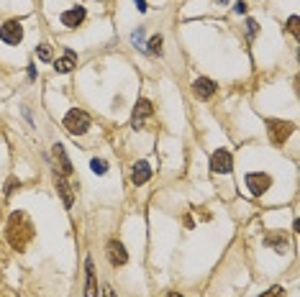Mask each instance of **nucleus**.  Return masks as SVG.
Masks as SVG:
<instances>
[{
	"label": "nucleus",
	"instance_id": "nucleus-6",
	"mask_svg": "<svg viewBox=\"0 0 300 297\" xmlns=\"http://www.w3.org/2000/svg\"><path fill=\"white\" fill-rule=\"evenodd\" d=\"M247 187H249V192L254 197H259V195H265L272 187V177L265 174V172H249L247 174Z\"/></svg>",
	"mask_w": 300,
	"mask_h": 297
},
{
	"label": "nucleus",
	"instance_id": "nucleus-22",
	"mask_svg": "<svg viewBox=\"0 0 300 297\" xmlns=\"http://www.w3.org/2000/svg\"><path fill=\"white\" fill-rule=\"evenodd\" d=\"M287 31L298 39V16H290V21H287Z\"/></svg>",
	"mask_w": 300,
	"mask_h": 297
},
{
	"label": "nucleus",
	"instance_id": "nucleus-9",
	"mask_svg": "<svg viewBox=\"0 0 300 297\" xmlns=\"http://www.w3.org/2000/svg\"><path fill=\"white\" fill-rule=\"evenodd\" d=\"M193 95L198 97V100H208V97L216 95V82L211 77H198L193 82Z\"/></svg>",
	"mask_w": 300,
	"mask_h": 297
},
{
	"label": "nucleus",
	"instance_id": "nucleus-23",
	"mask_svg": "<svg viewBox=\"0 0 300 297\" xmlns=\"http://www.w3.org/2000/svg\"><path fill=\"white\" fill-rule=\"evenodd\" d=\"M247 29H249V36H254V33H257V21H251V18H249V21H247Z\"/></svg>",
	"mask_w": 300,
	"mask_h": 297
},
{
	"label": "nucleus",
	"instance_id": "nucleus-26",
	"mask_svg": "<svg viewBox=\"0 0 300 297\" xmlns=\"http://www.w3.org/2000/svg\"><path fill=\"white\" fill-rule=\"evenodd\" d=\"M103 297H116V292L111 290V287H105V290H103Z\"/></svg>",
	"mask_w": 300,
	"mask_h": 297
},
{
	"label": "nucleus",
	"instance_id": "nucleus-18",
	"mask_svg": "<svg viewBox=\"0 0 300 297\" xmlns=\"http://www.w3.org/2000/svg\"><path fill=\"white\" fill-rule=\"evenodd\" d=\"M162 36H151V41H149V54H162Z\"/></svg>",
	"mask_w": 300,
	"mask_h": 297
},
{
	"label": "nucleus",
	"instance_id": "nucleus-3",
	"mask_svg": "<svg viewBox=\"0 0 300 297\" xmlns=\"http://www.w3.org/2000/svg\"><path fill=\"white\" fill-rule=\"evenodd\" d=\"M65 128L72 133V136H83L90 128V115L80 108H72V110L65 115Z\"/></svg>",
	"mask_w": 300,
	"mask_h": 297
},
{
	"label": "nucleus",
	"instance_id": "nucleus-5",
	"mask_svg": "<svg viewBox=\"0 0 300 297\" xmlns=\"http://www.w3.org/2000/svg\"><path fill=\"white\" fill-rule=\"evenodd\" d=\"M0 39H3L5 44H11V47L21 44V39H23V23L16 21V18L5 21L3 26H0Z\"/></svg>",
	"mask_w": 300,
	"mask_h": 297
},
{
	"label": "nucleus",
	"instance_id": "nucleus-14",
	"mask_svg": "<svg viewBox=\"0 0 300 297\" xmlns=\"http://www.w3.org/2000/svg\"><path fill=\"white\" fill-rule=\"evenodd\" d=\"M75 67H77V57H75V51H67L62 59L54 62V69H57L59 75H67V72H72Z\"/></svg>",
	"mask_w": 300,
	"mask_h": 297
},
{
	"label": "nucleus",
	"instance_id": "nucleus-1",
	"mask_svg": "<svg viewBox=\"0 0 300 297\" xmlns=\"http://www.w3.org/2000/svg\"><path fill=\"white\" fill-rule=\"evenodd\" d=\"M5 238H8V244H11V249H16V251H26V249H29V244L33 241V223H31V218L23 210H16L11 218H8V223H5Z\"/></svg>",
	"mask_w": 300,
	"mask_h": 297
},
{
	"label": "nucleus",
	"instance_id": "nucleus-10",
	"mask_svg": "<svg viewBox=\"0 0 300 297\" xmlns=\"http://www.w3.org/2000/svg\"><path fill=\"white\" fill-rule=\"evenodd\" d=\"M54 185H57V190L62 195V203H65V208H72L75 205V192H72V185L67 182V177H62L54 172Z\"/></svg>",
	"mask_w": 300,
	"mask_h": 297
},
{
	"label": "nucleus",
	"instance_id": "nucleus-27",
	"mask_svg": "<svg viewBox=\"0 0 300 297\" xmlns=\"http://www.w3.org/2000/svg\"><path fill=\"white\" fill-rule=\"evenodd\" d=\"M167 297H185V295H180V292H169Z\"/></svg>",
	"mask_w": 300,
	"mask_h": 297
},
{
	"label": "nucleus",
	"instance_id": "nucleus-21",
	"mask_svg": "<svg viewBox=\"0 0 300 297\" xmlns=\"http://www.w3.org/2000/svg\"><path fill=\"white\" fill-rule=\"evenodd\" d=\"M18 187H21V182H18V179H8V182H5V197H11L13 195V190H18Z\"/></svg>",
	"mask_w": 300,
	"mask_h": 297
},
{
	"label": "nucleus",
	"instance_id": "nucleus-16",
	"mask_svg": "<svg viewBox=\"0 0 300 297\" xmlns=\"http://www.w3.org/2000/svg\"><path fill=\"white\" fill-rule=\"evenodd\" d=\"M85 272H87L85 297H98V282H95V266H93V259H87V262H85Z\"/></svg>",
	"mask_w": 300,
	"mask_h": 297
},
{
	"label": "nucleus",
	"instance_id": "nucleus-12",
	"mask_svg": "<svg viewBox=\"0 0 300 297\" xmlns=\"http://www.w3.org/2000/svg\"><path fill=\"white\" fill-rule=\"evenodd\" d=\"M85 16H87L85 8L83 5H75V8H69V11L62 13V23H65L67 29H77V26L85 21Z\"/></svg>",
	"mask_w": 300,
	"mask_h": 297
},
{
	"label": "nucleus",
	"instance_id": "nucleus-24",
	"mask_svg": "<svg viewBox=\"0 0 300 297\" xmlns=\"http://www.w3.org/2000/svg\"><path fill=\"white\" fill-rule=\"evenodd\" d=\"M233 11H236V13H247V3H236Z\"/></svg>",
	"mask_w": 300,
	"mask_h": 297
},
{
	"label": "nucleus",
	"instance_id": "nucleus-20",
	"mask_svg": "<svg viewBox=\"0 0 300 297\" xmlns=\"http://www.w3.org/2000/svg\"><path fill=\"white\" fill-rule=\"evenodd\" d=\"M51 57H54L51 47H49V44H41V47H39V59L41 62H51Z\"/></svg>",
	"mask_w": 300,
	"mask_h": 297
},
{
	"label": "nucleus",
	"instance_id": "nucleus-25",
	"mask_svg": "<svg viewBox=\"0 0 300 297\" xmlns=\"http://www.w3.org/2000/svg\"><path fill=\"white\" fill-rule=\"evenodd\" d=\"M133 3H136V8H139V11L144 13V11H147V0H133Z\"/></svg>",
	"mask_w": 300,
	"mask_h": 297
},
{
	"label": "nucleus",
	"instance_id": "nucleus-7",
	"mask_svg": "<svg viewBox=\"0 0 300 297\" xmlns=\"http://www.w3.org/2000/svg\"><path fill=\"white\" fill-rule=\"evenodd\" d=\"M154 115V108H151V103L147 100V97H141L139 103H136V108H133V115H131V125L136 131L139 128H144V121H149Z\"/></svg>",
	"mask_w": 300,
	"mask_h": 297
},
{
	"label": "nucleus",
	"instance_id": "nucleus-8",
	"mask_svg": "<svg viewBox=\"0 0 300 297\" xmlns=\"http://www.w3.org/2000/svg\"><path fill=\"white\" fill-rule=\"evenodd\" d=\"M108 262H111L113 266H123L126 262H129V251H126V246L121 244V241H116V238L108 241Z\"/></svg>",
	"mask_w": 300,
	"mask_h": 297
},
{
	"label": "nucleus",
	"instance_id": "nucleus-4",
	"mask_svg": "<svg viewBox=\"0 0 300 297\" xmlns=\"http://www.w3.org/2000/svg\"><path fill=\"white\" fill-rule=\"evenodd\" d=\"M233 169V156L229 149H216L211 154V172L213 174H229Z\"/></svg>",
	"mask_w": 300,
	"mask_h": 297
},
{
	"label": "nucleus",
	"instance_id": "nucleus-17",
	"mask_svg": "<svg viewBox=\"0 0 300 297\" xmlns=\"http://www.w3.org/2000/svg\"><path fill=\"white\" fill-rule=\"evenodd\" d=\"M90 169H93L95 174H105L108 172V161L105 159H93L90 161Z\"/></svg>",
	"mask_w": 300,
	"mask_h": 297
},
{
	"label": "nucleus",
	"instance_id": "nucleus-2",
	"mask_svg": "<svg viewBox=\"0 0 300 297\" xmlns=\"http://www.w3.org/2000/svg\"><path fill=\"white\" fill-rule=\"evenodd\" d=\"M293 131H295V123H290V121H280V118L267 121V133H269V141L275 143V146H283V143L293 136Z\"/></svg>",
	"mask_w": 300,
	"mask_h": 297
},
{
	"label": "nucleus",
	"instance_id": "nucleus-15",
	"mask_svg": "<svg viewBox=\"0 0 300 297\" xmlns=\"http://www.w3.org/2000/svg\"><path fill=\"white\" fill-rule=\"evenodd\" d=\"M265 244L269 249H275L277 254H283V251L287 249V236H285V233H275V231H272V233H267V236H265Z\"/></svg>",
	"mask_w": 300,
	"mask_h": 297
},
{
	"label": "nucleus",
	"instance_id": "nucleus-19",
	"mask_svg": "<svg viewBox=\"0 0 300 297\" xmlns=\"http://www.w3.org/2000/svg\"><path fill=\"white\" fill-rule=\"evenodd\" d=\"M259 297H285V287H280V284H275V287H269L267 292H262Z\"/></svg>",
	"mask_w": 300,
	"mask_h": 297
},
{
	"label": "nucleus",
	"instance_id": "nucleus-28",
	"mask_svg": "<svg viewBox=\"0 0 300 297\" xmlns=\"http://www.w3.org/2000/svg\"><path fill=\"white\" fill-rule=\"evenodd\" d=\"M216 3H218V5H226V3H229V0H216Z\"/></svg>",
	"mask_w": 300,
	"mask_h": 297
},
{
	"label": "nucleus",
	"instance_id": "nucleus-11",
	"mask_svg": "<svg viewBox=\"0 0 300 297\" xmlns=\"http://www.w3.org/2000/svg\"><path fill=\"white\" fill-rule=\"evenodd\" d=\"M51 154H54V159H57V164H59V174H62V177H72V161H69V156H67L65 146H62V143H54V146H51Z\"/></svg>",
	"mask_w": 300,
	"mask_h": 297
},
{
	"label": "nucleus",
	"instance_id": "nucleus-13",
	"mask_svg": "<svg viewBox=\"0 0 300 297\" xmlns=\"http://www.w3.org/2000/svg\"><path fill=\"white\" fill-rule=\"evenodd\" d=\"M151 179V167L147 161H136L133 164V172H131V182L133 185H147Z\"/></svg>",
	"mask_w": 300,
	"mask_h": 297
}]
</instances>
